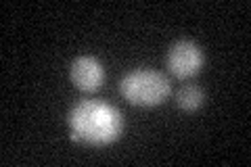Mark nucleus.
<instances>
[{"instance_id":"obj_1","label":"nucleus","mask_w":251,"mask_h":167,"mask_svg":"<svg viewBox=\"0 0 251 167\" xmlns=\"http://www.w3.org/2000/svg\"><path fill=\"white\" fill-rule=\"evenodd\" d=\"M69 136L86 146H107L122 136L124 117L113 105L99 98H82L69 109Z\"/></svg>"},{"instance_id":"obj_2","label":"nucleus","mask_w":251,"mask_h":167,"mask_svg":"<svg viewBox=\"0 0 251 167\" xmlns=\"http://www.w3.org/2000/svg\"><path fill=\"white\" fill-rule=\"evenodd\" d=\"M120 94L132 107H157L172 94L170 79L155 69L138 67L120 79Z\"/></svg>"},{"instance_id":"obj_5","label":"nucleus","mask_w":251,"mask_h":167,"mask_svg":"<svg viewBox=\"0 0 251 167\" xmlns=\"http://www.w3.org/2000/svg\"><path fill=\"white\" fill-rule=\"evenodd\" d=\"M176 102L178 107L186 111V113H193V111H197L201 105H203V90L199 86H184V88H180L178 94H176Z\"/></svg>"},{"instance_id":"obj_3","label":"nucleus","mask_w":251,"mask_h":167,"mask_svg":"<svg viewBox=\"0 0 251 167\" xmlns=\"http://www.w3.org/2000/svg\"><path fill=\"white\" fill-rule=\"evenodd\" d=\"M203 63H205V54L199 48V44L191 42V40H180L170 46L166 54V65L172 75L178 79H188L197 75Z\"/></svg>"},{"instance_id":"obj_4","label":"nucleus","mask_w":251,"mask_h":167,"mask_svg":"<svg viewBox=\"0 0 251 167\" xmlns=\"http://www.w3.org/2000/svg\"><path fill=\"white\" fill-rule=\"evenodd\" d=\"M69 77L77 90L82 92H94L100 88V84L105 82V69L100 65V61L90 54H82L72 63L69 69Z\"/></svg>"}]
</instances>
